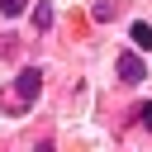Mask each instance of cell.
<instances>
[{"label":"cell","mask_w":152,"mask_h":152,"mask_svg":"<svg viewBox=\"0 0 152 152\" xmlns=\"http://www.w3.org/2000/svg\"><path fill=\"white\" fill-rule=\"evenodd\" d=\"M38 90H43V71H38V66H24V71L14 76V95H19V104H33Z\"/></svg>","instance_id":"cell-1"},{"label":"cell","mask_w":152,"mask_h":152,"mask_svg":"<svg viewBox=\"0 0 152 152\" xmlns=\"http://www.w3.org/2000/svg\"><path fill=\"white\" fill-rule=\"evenodd\" d=\"M119 76H124L128 86H138V81L147 76V66H142V57H138V52H124V57H119Z\"/></svg>","instance_id":"cell-2"},{"label":"cell","mask_w":152,"mask_h":152,"mask_svg":"<svg viewBox=\"0 0 152 152\" xmlns=\"http://www.w3.org/2000/svg\"><path fill=\"white\" fill-rule=\"evenodd\" d=\"M33 28H38V33H43V28H52V5H48V0H38V5H33Z\"/></svg>","instance_id":"cell-3"},{"label":"cell","mask_w":152,"mask_h":152,"mask_svg":"<svg viewBox=\"0 0 152 152\" xmlns=\"http://www.w3.org/2000/svg\"><path fill=\"white\" fill-rule=\"evenodd\" d=\"M133 43L142 52H152V24H133Z\"/></svg>","instance_id":"cell-4"},{"label":"cell","mask_w":152,"mask_h":152,"mask_svg":"<svg viewBox=\"0 0 152 152\" xmlns=\"http://www.w3.org/2000/svg\"><path fill=\"white\" fill-rule=\"evenodd\" d=\"M0 14H10V19L24 14V0H0Z\"/></svg>","instance_id":"cell-5"},{"label":"cell","mask_w":152,"mask_h":152,"mask_svg":"<svg viewBox=\"0 0 152 152\" xmlns=\"http://www.w3.org/2000/svg\"><path fill=\"white\" fill-rule=\"evenodd\" d=\"M138 124H142V128H152V100H147V104H138Z\"/></svg>","instance_id":"cell-6"}]
</instances>
